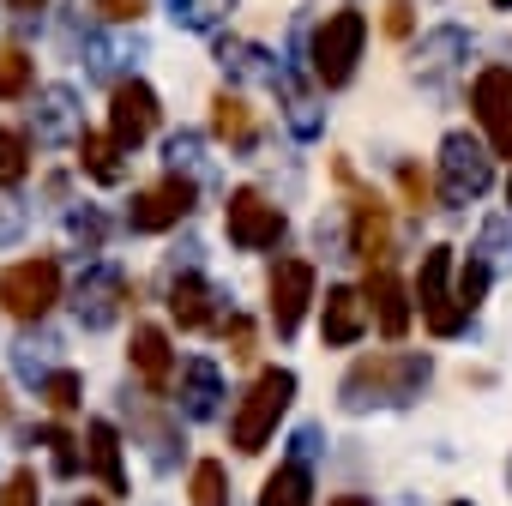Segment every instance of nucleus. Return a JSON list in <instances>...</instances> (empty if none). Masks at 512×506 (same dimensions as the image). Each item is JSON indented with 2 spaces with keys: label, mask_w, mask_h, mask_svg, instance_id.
Wrapping results in <instances>:
<instances>
[{
  "label": "nucleus",
  "mask_w": 512,
  "mask_h": 506,
  "mask_svg": "<svg viewBox=\"0 0 512 506\" xmlns=\"http://www.w3.org/2000/svg\"><path fill=\"white\" fill-rule=\"evenodd\" d=\"M434 362L422 350H374L344 374V410H374V404H410L428 386Z\"/></svg>",
  "instance_id": "1"
},
{
  "label": "nucleus",
  "mask_w": 512,
  "mask_h": 506,
  "mask_svg": "<svg viewBox=\"0 0 512 506\" xmlns=\"http://www.w3.org/2000/svg\"><path fill=\"white\" fill-rule=\"evenodd\" d=\"M290 398H296V374L290 368H260L253 386H247V398L229 416V446L235 452H260L278 434V422L290 416Z\"/></svg>",
  "instance_id": "2"
},
{
  "label": "nucleus",
  "mask_w": 512,
  "mask_h": 506,
  "mask_svg": "<svg viewBox=\"0 0 512 506\" xmlns=\"http://www.w3.org/2000/svg\"><path fill=\"white\" fill-rule=\"evenodd\" d=\"M362 43H368V19H362L356 7L326 13L320 31H314V79H320L326 91L350 85V79H356V61H362Z\"/></svg>",
  "instance_id": "3"
},
{
  "label": "nucleus",
  "mask_w": 512,
  "mask_h": 506,
  "mask_svg": "<svg viewBox=\"0 0 512 506\" xmlns=\"http://www.w3.org/2000/svg\"><path fill=\"white\" fill-rule=\"evenodd\" d=\"M61 302V260L55 253H37V260H19L0 272V308L13 320H43Z\"/></svg>",
  "instance_id": "4"
},
{
  "label": "nucleus",
  "mask_w": 512,
  "mask_h": 506,
  "mask_svg": "<svg viewBox=\"0 0 512 506\" xmlns=\"http://www.w3.org/2000/svg\"><path fill=\"white\" fill-rule=\"evenodd\" d=\"M223 235L241 253H266V247L284 241V205H272L260 187H235L223 199Z\"/></svg>",
  "instance_id": "5"
},
{
  "label": "nucleus",
  "mask_w": 512,
  "mask_h": 506,
  "mask_svg": "<svg viewBox=\"0 0 512 506\" xmlns=\"http://www.w3.org/2000/svg\"><path fill=\"white\" fill-rule=\"evenodd\" d=\"M488 181H494V151L476 145L470 133H452L440 145V199L446 205H470V199L488 193Z\"/></svg>",
  "instance_id": "6"
},
{
  "label": "nucleus",
  "mask_w": 512,
  "mask_h": 506,
  "mask_svg": "<svg viewBox=\"0 0 512 506\" xmlns=\"http://www.w3.org/2000/svg\"><path fill=\"white\" fill-rule=\"evenodd\" d=\"M193 199H199L193 175L169 169L163 181H151V187L133 193V205H127V229H133V235H163V229H175V223L193 211Z\"/></svg>",
  "instance_id": "7"
},
{
  "label": "nucleus",
  "mask_w": 512,
  "mask_h": 506,
  "mask_svg": "<svg viewBox=\"0 0 512 506\" xmlns=\"http://www.w3.org/2000/svg\"><path fill=\"white\" fill-rule=\"evenodd\" d=\"M446 272H452V247H428L422 253V272H416V302H422V320H428L434 338H458L464 320H470L458 308V296L446 290Z\"/></svg>",
  "instance_id": "8"
},
{
  "label": "nucleus",
  "mask_w": 512,
  "mask_h": 506,
  "mask_svg": "<svg viewBox=\"0 0 512 506\" xmlns=\"http://www.w3.org/2000/svg\"><path fill=\"white\" fill-rule=\"evenodd\" d=\"M470 109L488 127V151L512 157V67H482L470 85Z\"/></svg>",
  "instance_id": "9"
},
{
  "label": "nucleus",
  "mask_w": 512,
  "mask_h": 506,
  "mask_svg": "<svg viewBox=\"0 0 512 506\" xmlns=\"http://www.w3.org/2000/svg\"><path fill=\"white\" fill-rule=\"evenodd\" d=\"M151 133H157V91L145 79H121L115 103H109V139L121 151H139Z\"/></svg>",
  "instance_id": "10"
},
{
  "label": "nucleus",
  "mask_w": 512,
  "mask_h": 506,
  "mask_svg": "<svg viewBox=\"0 0 512 506\" xmlns=\"http://www.w3.org/2000/svg\"><path fill=\"white\" fill-rule=\"evenodd\" d=\"M133 296H139V290H133L115 266H91V272L79 278V302H73V314H79L85 332H103V326L121 320V308H127Z\"/></svg>",
  "instance_id": "11"
},
{
  "label": "nucleus",
  "mask_w": 512,
  "mask_h": 506,
  "mask_svg": "<svg viewBox=\"0 0 512 506\" xmlns=\"http://www.w3.org/2000/svg\"><path fill=\"white\" fill-rule=\"evenodd\" d=\"M266 296H272V326H278V338H296L302 320H308V302H314V266H308V260H278Z\"/></svg>",
  "instance_id": "12"
},
{
  "label": "nucleus",
  "mask_w": 512,
  "mask_h": 506,
  "mask_svg": "<svg viewBox=\"0 0 512 506\" xmlns=\"http://www.w3.org/2000/svg\"><path fill=\"white\" fill-rule=\"evenodd\" d=\"M362 302H368V320L398 344L410 332V290L392 266H368V284H362Z\"/></svg>",
  "instance_id": "13"
},
{
  "label": "nucleus",
  "mask_w": 512,
  "mask_h": 506,
  "mask_svg": "<svg viewBox=\"0 0 512 506\" xmlns=\"http://www.w3.org/2000/svg\"><path fill=\"white\" fill-rule=\"evenodd\" d=\"M350 253L368 266H386V253H392V217L374 193H350Z\"/></svg>",
  "instance_id": "14"
},
{
  "label": "nucleus",
  "mask_w": 512,
  "mask_h": 506,
  "mask_svg": "<svg viewBox=\"0 0 512 506\" xmlns=\"http://www.w3.org/2000/svg\"><path fill=\"white\" fill-rule=\"evenodd\" d=\"M362 332H368V302H362V290L332 284L326 302H320V338H326L332 350H350V344H362Z\"/></svg>",
  "instance_id": "15"
},
{
  "label": "nucleus",
  "mask_w": 512,
  "mask_h": 506,
  "mask_svg": "<svg viewBox=\"0 0 512 506\" xmlns=\"http://www.w3.org/2000/svg\"><path fill=\"white\" fill-rule=\"evenodd\" d=\"M169 320L181 332H205L217 320V290H211L205 272H175V284H169Z\"/></svg>",
  "instance_id": "16"
},
{
  "label": "nucleus",
  "mask_w": 512,
  "mask_h": 506,
  "mask_svg": "<svg viewBox=\"0 0 512 506\" xmlns=\"http://www.w3.org/2000/svg\"><path fill=\"white\" fill-rule=\"evenodd\" d=\"M133 374L151 386V392H169L175 386V356H169V338L157 326H133Z\"/></svg>",
  "instance_id": "17"
},
{
  "label": "nucleus",
  "mask_w": 512,
  "mask_h": 506,
  "mask_svg": "<svg viewBox=\"0 0 512 506\" xmlns=\"http://www.w3.org/2000/svg\"><path fill=\"white\" fill-rule=\"evenodd\" d=\"M211 133H217L229 151H253V145H260V115H253L235 91H217V97H211Z\"/></svg>",
  "instance_id": "18"
},
{
  "label": "nucleus",
  "mask_w": 512,
  "mask_h": 506,
  "mask_svg": "<svg viewBox=\"0 0 512 506\" xmlns=\"http://www.w3.org/2000/svg\"><path fill=\"white\" fill-rule=\"evenodd\" d=\"M217 398H223L217 362H205V356L181 362V410H187L193 422H211V416H217Z\"/></svg>",
  "instance_id": "19"
},
{
  "label": "nucleus",
  "mask_w": 512,
  "mask_h": 506,
  "mask_svg": "<svg viewBox=\"0 0 512 506\" xmlns=\"http://www.w3.org/2000/svg\"><path fill=\"white\" fill-rule=\"evenodd\" d=\"M85 458H91V470H97V482H103L109 494H127V470H121V434H115V422H91V428H85Z\"/></svg>",
  "instance_id": "20"
},
{
  "label": "nucleus",
  "mask_w": 512,
  "mask_h": 506,
  "mask_svg": "<svg viewBox=\"0 0 512 506\" xmlns=\"http://www.w3.org/2000/svg\"><path fill=\"white\" fill-rule=\"evenodd\" d=\"M308 500H314V470L302 458H284L260 488V506H308Z\"/></svg>",
  "instance_id": "21"
},
{
  "label": "nucleus",
  "mask_w": 512,
  "mask_h": 506,
  "mask_svg": "<svg viewBox=\"0 0 512 506\" xmlns=\"http://www.w3.org/2000/svg\"><path fill=\"white\" fill-rule=\"evenodd\" d=\"M127 151L109 139V133H79V169L91 175V181H103V187H115L121 175H127V163H121Z\"/></svg>",
  "instance_id": "22"
},
{
  "label": "nucleus",
  "mask_w": 512,
  "mask_h": 506,
  "mask_svg": "<svg viewBox=\"0 0 512 506\" xmlns=\"http://www.w3.org/2000/svg\"><path fill=\"white\" fill-rule=\"evenodd\" d=\"M31 79H37V61L19 43H7V49H0V103H19L31 91Z\"/></svg>",
  "instance_id": "23"
},
{
  "label": "nucleus",
  "mask_w": 512,
  "mask_h": 506,
  "mask_svg": "<svg viewBox=\"0 0 512 506\" xmlns=\"http://www.w3.org/2000/svg\"><path fill=\"white\" fill-rule=\"evenodd\" d=\"M31 175V133L0 127V187H19Z\"/></svg>",
  "instance_id": "24"
},
{
  "label": "nucleus",
  "mask_w": 512,
  "mask_h": 506,
  "mask_svg": "<svg viewBox=\"0 0 512 506\" xmlns=\"http://www.w3.org/2000/svg\"><path fill=\"white\" fill-rule=\"evenodd\" d=\"M37 398H43L55 416H73V410H79V398H85V380H79L73 368H55V374H43Z\"/></svg>",
  "instance_id": "25"
},
{
  "label": "nucleus",
  "mask_w": 512,
  "mask_h": 506,
  "mask_svg": "<svg viewBox=\"0 0 512 506\" xmlns=\"http://www.w3.org/2000/svg\"><path fill=\"white\" fill-rule=\"evenodd\" d=\"M193 506H229V476L217 458L193 464Z\"/></svg>",
  "instance_id": "26"
},
{
  "label": "nucleus",
  "mask_w": 512,
  "mask_h": 506,
  "mask_svg": "<svg viewBox=\"0 0 512 506\" xmlns=\"http://www.w3.org/2000/svg\"><path fill=\"white\" fill-rule=\"evenodd\" d=\"M223 344H229V362H253V356H260V332H253V320H241V314L223 320Z\"/></svg>",
  "instance_id": "27"
},
{
  "label": "nucleus",
  "mask_w": 512,
  "mask_h": 506,
  "mask_svg": "<svg viewBox=\"0 0 512 506\" xmlns=\"http://www.w3.org/2000/svg\"><path fill=\"white\" fill-rule=\"evenodd\" d=\"M169 7H175V19H181V25L205 31V25H217V19L235 7V0H169Z\"/></svg>",
  "instance_id": "28"
},
{
  "label": "nucleus",
  "mask_w": 512,
  "mask_h": 506,
  "mask_svg": "<svg viewBox=\"0 0 512 506\" xmlns=\"http://www.w3.org/2000/svg\"><path fill=\"white\" fill-rule=\"evenodd\" d=\"M398 193H404V205H410V211H434V181H428L416 163H404V169H398Z\"/></svg>",
  "instance_id": "29"
},
{
  "label": "nucleus",
  "mask_w": 512,
  "mask_h": 506,
  "mask_svg": "<svg viewBox=\"0 0 512 506\" xmlns=\"http://www.w3.org/2000/svg\"><path fill=\"white\" fill-rule=\"evenodd\" d=\"M37 440H43V446H55V476H79V464H85V458H79V440H73L67 428H43Z\"/></svg>",
  "instance_id": "30"
},
{
  "label": "nucleus",
  "mask_w": 512,
  "mask_h": 506,
  "mask_svg": "<svg viewBox=\"0 0 512 506\" xmlns=\"http://www.w3.org/2000/svg\"><path fill=\"white\" fill-rule=\"evenodd\" d=\"M0 506H43V482H37V470H13L7 488H0Z\"/></svg>",
  "instance_id": "31"
},
{
  "label": "nucleus",
  "mask_w": 512,
  "mask_h": 506,
  "mask_svg": "<svg viewBox=\"0 0 512 506\" xmlns=\"http://www.w3.org/2000/svg\"><path fill=\"white\" fill-rule=\"evenodd\" d=\"M67 229H73V241H79L85 253H103V211H91V205H85V211H73V223H67Z\"/></svg>",
  "instance_id": "32"
},
{
  "label": "nucleus",
  "mask_w": 512,
  "mask_h": 506,
  "mask_svg": "<svg viewBox=\"0 0 512 506\" xmlns=\"http://www.w3.org/2000/svg\"><path fill=\"white\" fill-rule=\"evenodd\" d=\"M482 296H488V260H470V266H464V278H458V308L470 314Z\"/></svg>",
  "instance_id": "33"
},
{
  "label": "nucleus",
  "mask_w": 512,
  "mask_h": 506,
  "mask_svg": "<svg viewBox=\"0 0 512 506\" xmlns=\"http://www.w3.org/2000/svg\"><path fill=\"white\" fill-rule=\"evenodd\" d=\"M43 103H49V127H43V139H61V133H73V91H49Z\"/></svg>",
  "instance_id": "34"
},
{
  "label": "nucleus",
  "mask_w": 512,
  "mask_h": 506,
  "mask_svg": "<svg viewBox=\"0 0 512 506\" xmlns=\"http://www.w3.org/2000/svg\"><path fill=\"white\" fill-rule=\"evenodd\" d=\"M91 7H97L103 19H115V25H127V19H139V13H145V0H91Z\"/></svg>",
  "instance_id": "35"
},
{
  "label": "nucleus",
  "mask_w": 512,
  "mask_h": 506,
  "mask_svg": "<svg viewBox=\"0 0 512 506\" xmlns=\"http://www.w3.org/2000/svg\"><path fill=\"white\" fill-rule=\"evenodd\" d=\"M410 0H392V7H386V37H410Z\"/></svg>",
  "instance_id": "36"
},
{
  "label": "nucleus",
  "mask_w": 512,
  "mask_h": 506,
  "mask_svg": "<svg viewBox=\"0 0 512 506\" xmlns=\"http://www.w3.org/2000/svg\"><path fill=\"white\" fill-rule=\"evenodd\" d=\"M19 223H25V217L13 211V199H0V241H13V235H19Z\"/></svg>",
  "instance_id": "37"
},
{
  "label": "nucleus",
  "mask_w": 512,
  "mask_h": 506,
  "mask_svg": "<svg viewBox=\"0 0 512 506\" xmlns=\"http://www.w3.org/2000/svg\"><path fill=\"white\" fill-rule=\"evenodd\" d=\"M49 7V0H7V13H19V19H37Z\"/></svg>",
  "instance_id": "38"
},
{
  "label": "nucleus",
  "mask_w": 512,
  "mask_h": 506,
  "mask_svg": "<svg viewBox=\"0 0 512 506\" xmlns=\"http://www.w3.org/2000/svg\"><path fill=\"white\" fill-rule=\"evenodd\" d=\"M326 506H374L368 494H338V500H326Z\"/></svg>",
  "instance_id": "39"
},
{
  "label": "nucleus",
  "mask_w": 512,
  "mask_h": 506,
  "mask_svg": "<svg viewBox=\"0 0 512 506\" xmlns=\"http://www.w3.org/2000/svg\"><path fill=\"white\" fill-rule=\"evenodd\" d=\"M13 416V404H7V386H0V422H7Z\"/></svg>",
  "instance_id": "40"
},
{
  "label": "nucleus",
  "mask_w": 512,
  "mask_h": 506,
  "mask_svg": "<svg viewBox=\"0 0 512 506\" xmlns=\"http://www.w3.org/2000/svg\"><path fill=\"white\" fill-rule=\"evenodd\" d=\"M79 506H109V500H97V494H79Z\"/></svg>",
  "instance_id": "41"
},
{
  "label": "nucleus",
  "mask_w": 512,
  "mask_h": 506,
  "mask_svg": "<svg viewBox=\"0 0 512 506\" xmlns=\"http://www.w3.org/2000/svg\"><path fill=\"white\" fill-rule=\"evenodd\" d=\"M506 205H512V181H506Z\"/></svg>",
  "instance_id": "42"
},
{
  "label": "nucleus",
  "mask_w": 512,
  "mask_h": 506,
  "mask_svg": "<svg viewBox=\"0 0 512 506\" xmlns=\"http://www.w3.org/2000/svg\"><path fill=\"white\" fill-rule=\"evenodd\" d=\"M494 7H512V0H494Z\"/></svg>",
  "instance_id": "43"
},
{
  "label": "nucleus",
  "mask_w": 512,
  "mask_h": 506,
  "mask_svg": "<svg viewBox=\"0 0 512 506\" xmlns=\"http://www.w3.org/2000/svg\"><path fill=\"white\" fill-rule=\"evenodd\" d=\"M452 506H470V500H452Z\"/></svg>",
  "instance_id": "44"
}]
</instances>
